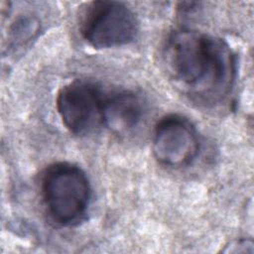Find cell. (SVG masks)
I'll return each mask as SVG.
<instances>
[{
	"instance_id": "5",
	"label": "cell",
	"mask_w": 254,
	"mask_h": 254,
	"mask_svg": "<svg viewBox=\"0 0 254 254\" xmlns=\"http://www.w3.org/2000/svg\"><path fill=\"white\" fill-rule=\"evenodd\" d=\"M152 150L154 157L164 166L171 168L188 166L198 154L197 131L187 117L168 114L155 126Z\"/></svg>"
},
{
	"instance_id": "3",
	"label": "cell",
	"mask_w": 254,
	"mask_h": 254,
	"mask_svg": "<svg viewBox=\"0 0 254 254\" xmlns=\"http://www.w3.org/2000/svg\"><path fill=\"white\" fill-rule=\"evenodd\" d=\"M138 21L133 11L117 1H93L86 5L80 32L94 49H110L127 45L138 34Z\"/></svg>"
},
{
	"instance_id": "8",
	"label": "cell",
	"mask_w": 254,
	"mask_h": 254,
	"mask_svg": "<svg viewBox=\"0 0 254 254\" xmlns=\"http://www.w3.org/2000/svg\"><path fill=\"white\" fill-rule=\"evenodd\" d=\"M253 242L250 239H238L231 241L227 246H225V249L223 252H234V253H240V252H253Z\"/></svg>"
},
{
	"instance_id": "4",
	"label": "cell",
	"mask_w": 254,
	"mask_h": 254,
	"mask_svg": "<svg viewBox=\"0 0 254 254\" xmlns=\"http://www.w3.org/2000/svg\"><path fill=\"white\" fill-rule=\"evenodd\" d=\"M104 98L96 83L76 79L59 90L57 110L64 125L71 133L87 135L103 124Z\"/></svg>"
},
{
	"instance_id": "1",
	"label": "cell",
	"mask_w": 254,
	"mask_h": 254,
	"mask_svg": "<svg viewBox=\"0 0 254 254\" xmlns=\"http://www.w3.org/2000/svg\"><path fill=\"white\" fill-rule=\"evenodd\" d=\"M163 63L175 85L198 104L220 102L235 81L236 59L229 45L192 29H177L168 36Z\"/></svg>"
},
{
	"instance_id": "6",
	"label": "cell",
	"mask_w": 254,
	"mask_h": 254,
	"mask_svg": "<svg viewBox=\"0 0 254 254\" xmlns=\"http://www.w3.org/2000/svg\"><path fill=\"white\" fill-rule=\"evenodd\" d=\"M142 116L138 96L130 90H116L104 98L103 125L112 132L124 134L137 126Z\"/></svg>"
},
{
	"instance_id": "7",
	"label": "cell",
	"mask_w": 254,
	"mask_h": 254,
	"mask_svg": "<svg viewBox=\"0 0 254 254\" xmlns=\"http://www.w3.org/2000/svg\"><path fill=\"white\" fill-rule=\"evenodd\" d=\"M40 30L39 20L29 15H22L17 18L9 29L11 42L16 45H22L25 42L33 39Z\"/></svg>"
},
{
	"instance_id": "2",
	"label": "cell",
	"mask_w": 254,
	"mask_h": 254,
	"mask_svg": "<svg viewBox=\"0 0 254 254\" xmlns=\"http://www.w3.org/2000/svg\"><path fill=\"white\" fill-rule=\"evenodd\" d=\"M41 192L46 211L57 224L73 226L85 218L91 189L85 173L76 165L58 162L49 166L42 177Z\"/></svg>"
}]
</instances>
